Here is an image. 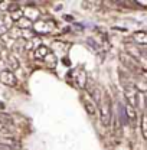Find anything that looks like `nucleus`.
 <instances>
[{"label": "nucleus", "mask_w": 147, "mask_h": 150, "mask_svg": "<svg viewBox=\"0 0 147 150\" xmlns=\"http://www.w3.org/2000/svg\"><path fill=\"white\" fill-rule=\"evenodd\" d=\"M1 51H3V45L0 43V54H1Z\"/></svg>", "instance_id": "2eb2a0df"}, {"label": "nucleus", "mask_w": 147, "mask_h": 150, "mask_svg": "<svg viewBox=\"0 0 147 150\" xmlns=\"http://www.w3.org/2000/svg\"><path fill=\"white\" fill-rule=\"evenodd\" d=\"M12 19H13V20H20V19H22V12H20V10L15 12L13 16H12Z\"/></svg>", "instance_id": "4468645a"}, {"label": "nucleus", "mask_w": 147, "mask_h": 150, "mask_svg": "<svg viewBox=\"0 0 147 150\" xmlns=\"http://www.w3.org/2000/svg\"><path fill=\"white\" fill-rule=\"evenodd\" d=\"M124 114H126L129 121H136L137 120V110L133 105H130L129 103H126V105H124Z\"/></svg>", "instance_id": "20e7f679"}, {"label": "nucleus", "mask_w": 147, "mask_h": 150, "mask_svg": "<svg viewBox=\"0 0 147 150\" xmlns=\"http://www.w3.org/2000/svg\"><path fill=\"white\" fill-rule=\"evenodd\" d=\"M141 134H143V139H147V118L146 115L143 114L141 115Z\"/></svg>", "instance_id": "9b49d317"}, {"label": "nucleus", "mask_w": 147, "mask_h": 150, "mask_svg": "<svg viewBox=\"0 0 147 150\" xmlns=\"http://www.w3.org/2000/svg\"><path fill=\"white\" fill-rule=\"evenodd\" d=\"M100 120L104 126H110L111 123V103L110 97L105 95L100 101Z\"/></svg>", "instance_id": "f257e3e1"}, {"label": "nucleus", "mask_w": 147, "mask_h": 150, "mask_svg": "<svg viewBox=\"0 0 147 150\" xmlns=\"http://www.w3.org/2000/svg\"><path fill=\"white\" fill-rule=\"evenodd\" d=\"M0 81L4 85H9V87H16V84H18V79H16L15 74L9 69H4V71L0 72Z\"/></svg>", "instance_id": "7ed1b4c3"}, {"label": "nucleus", "mask_w": 147, "mask_h": 150, "mask_svg": "<svg viewBox=\"0 0 147 150\" xmlns=\"http://www.w3.org/2000/svg\"><path fill=\"white\" fill-rule=\"evenodd\" d=\"M0 124H3V126H9V124H13V117L12 115H9V114H6V112H1L0 111Z\"/></svg>", "instance_id": "6e6552de"}, {"label": "nucleus", "mask_w": 147, "mask_h": 150, "mask_svg": "<svg viewBox=\"0 0 147 150\" xmlns=\"http://www.w3.org/2000/svg\"><path fill=\"white\" fill-rule=\"evenodd\" d=\"M133 40H134L136 43H139V45H146V43H147V35H146V32H143V30H139V32H136V33L133 35Z\"/></svg>", "instance_id": "39448f33"}, {"label": "nucleus", "mask_w": 147, "mask_h": 150, "mask_svg": "<svg viewBox=\"0 0 147 150\" xmlns=\"http://www.w3.org/2000/svg\"><path fill=\"white\" fill-rule=\"evenodd\" d=\"M49 54H51V51L46 46H39L36 51H35V58L36 59H45Z\"/></svg>", "instance_id": "423d86ee"}, {"label": "nucleus", "mask_w": 147, "mask_h": 150, "mask_svg": "<svg viewBox=\"0 0 147 150\" xmlns=\"http://www.w3.org/2000/svg\"><path fill=\"white\" fill-rule=\"evenodd\" d=\"M82 103H84V105H85V108H87V111L90 112V114H95V104H94V101H92L90 97H85L84 100H82Z\"/></svg>", "instance_id": "0eeeda50"}, {"label": "nucleus", "mask_w": 147, "mask_h": 150, "mask_svg": "<svg viewBox=\"0 0 147 150\" xmlns=\"http://www.w3.org/2000/svg\"><path fill=\"white\" fill-rule=\"evenodd\" d=\"M6 64H7V67L10 68L9 71H12V69H18V68H19L18 59H16L13 55H9L7 58H6Z\"/></svg>", "instance_id": "1a4fd4ad"}, {"label": "nucleus", "mask_w": 147, "mask_h": 150, "mask_svg": "<svg viewBox=\"0 0 147 150\" xmlns=\"http://www.w3.org/2000/svg\"><path fill=\"white\" fill-rule=\"evenodd\" d=\"M87 43H88L90 46L94 48V51H95V52H100V49H101V48H100V45H97V43H95V40H94V39H88V40H87Z\"/></svg>", "instance_id": "ddd939ff"}, {"label": "nucleus", "mask_w": 147, "mask_h": 150, "mask_svg": "<svg viewBox=\"0 0 147 150\" xmlns=\"http://www.w3.org/2000/svg\"><path fill=\"white\" fill-rule=\"evenodd\" d=\"M118 111H120V117H121V123H124V124H127L129 123V120H127V117H126V114H124V108H123V105H118Z\"/></svg>", "instance_id": "f8f14e48"}, {"label": "nucleus", "mask_w": 147, "mask_h": 150, "mask_svg": "<svg viewBox=\"0 0 147 150\" xmlns=\"http://www.w3.org/2000/svg\"><path fill=\"white\" fill-rule=\"evenodd\" d=\"M124 93H126V103H129L130 105H133L136 110H137V107L140 105V95H139V91L133 87V85H129V87H126V90H124Z\"/></svg>", "instance_id": "f03ea898"}, {"label": "nucleus", "mask_w": 147, "mask_h": 150, "mask_svg": "<svg viewBox=\"0 0 147 150\" xmlns=\"http://www.w3.org/2000/svg\"><path fill=\"white\" fill-rule=\"evenodd\" d=\"M19 26H20V28H19L20 30H22V29L26 30V29H29V28L32 26V23H30V20H28L26 18H22L19 20Z\"/></svg>", "instance_id": "9d476101"}]
</instances>
